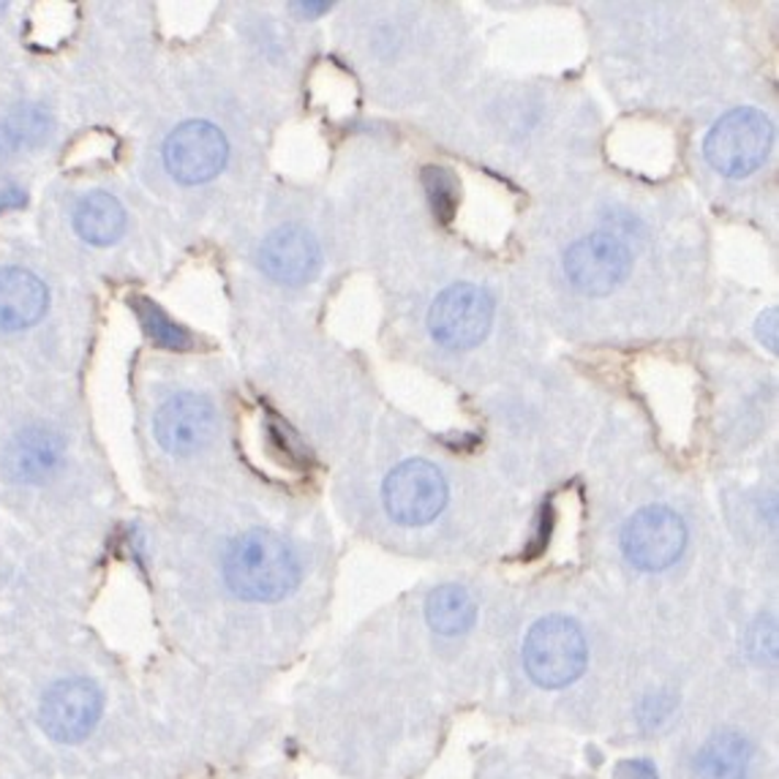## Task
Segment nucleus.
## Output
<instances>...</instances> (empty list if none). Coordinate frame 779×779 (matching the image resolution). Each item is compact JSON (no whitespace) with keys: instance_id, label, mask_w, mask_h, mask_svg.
I'll use <instances>...</instances> for the list:
<instances>
[{"instance_id":"1","label":"nucleus","mask_w":779,"mask_h":779,"mask_svg":"<svg viewBox=\"0 0 779 779\" xmlns=\"http://www.w3.org/2000/svg\"><path fill=\"white\" fill-rule=\"evenodd\" d=\"M224 578L242 600L275 602L301 580V562L279 534L253 529L240 534L224 556Z\"/></svg>"},{"instance_id":"2","label":"nucleus","mask_w":779,"mask_h":779,"mask_svg":"<svg viewBox=\"0 0 779 779\" xmlns=\"http://www.w3.org/2000/svg\"><path fill=\"white\" fill-rule=\"evenodd\" d=\"M586 637L567 617L540 619L523 643V663L529 676L545 690H558L586 670Z\"/></svg>"},{"instance_id":"3","label":"nucleus","mask_w":779,"mask_h":779,"mask_svg":"<svg viewBox=\"0 0 779 779\" xmlns=\"http://www.w3.org/2000/svg\"><path fill=\"white\" fill-rule=\"evenodd\" d=\"M771 148V123L758 110H733L714 123L705 137V158L727 178H744L766 161Z\"/></svg>"},{"instance_id":"4","label":"nucleus","mask_w":779,"mask_h":779,"mask_svg":"<svg viewBox=\"0 0 779 779\" xmlns=\"http://www.w3.org/2000/svg\"><path fill=\"white\" fill-rule=\"evenodd\" d=\"M448 505V483L428 461H404L385 479V507L404 527L431 523Z\"/></svg>"},{"instance_id":"5","label":"nucleus","mask_w":779,"mask_h":779,"mask_svg":"<svg viewBox=\"0 0 779 779\" xmlns=\"http://www.w3.org/2000/svg\"><path fill=\"white\" fill-rule=\"evenodd\" d=\"M687 543V527L670 507H643L624 527L622 547L630 564L646 573H659L679 562Z\"/></svg>"},{"instance_id":"6","label":"nucleus","mask_w":779,"mask_h":779,"mask_svg":"<svg viewBox=\"0 0 779 779\" xmlns=\"http://www.w3.org/2000/svg\"><path fill=\"white\" fill-rule=\"evenodd\" d=\"M494 319V301L474 284H455L437 297L428 314L433 338L444 347L466 349L483 341Z\"/></svg>"},{"instance_id":"7","label":"nucleus","mask_w":779,"mask_h":779,"mask_svg":"<svg viewBox=\"0 0 779 779\" xmlns=\"http://www.w3.org/2000/svg\"><path fill=\"white\" fill-rule=\"evenodd\" d=\"M163 163L180 183H207L227 163V139L213 123H183L163 143Z\"/></svg>"},{"instance_id":"8","label":"nucleus","mask_w":779,"mask_h":779,"mask_svg":"<svg viewBox=\"0 0 779 779\" xmlns=\"http://www.w3.org/2000/svg\"><path fill=\"white\" fill-rule=\"evenodd\" d=\"M101 692L88 679H64L47 690L38 705V722L49 738L64 744L82 742L99 722Z\"/></svg>"},{"instance_id":"9","label":"nucleus","mask_w":779,"mask_h":779,"mask_svg":"<svg viewBox=\"0 0 779 779\" xmlns=\"http://www.w3.org/2000/svg\"><path fill=\"white\" fill-rule=\"evenodd\" d=\"M564 270L584 295H608L630 270V251L619 237L589 235L575 240L564 257Z\"/></svg>"},{"instance_id":"10","label":"nucleus","mask_w":779,"mask_h":779,"mask_svg":"<svg viewBox=\"0 0 779 779\" xmlns=\"http://www.w3.org/2000/svg\"><path fill=\"white\" fill-rule=\"evenodd\" d=\"M154 431L158 444L172 455H189L205 448L216 431V411L211 400L194 393H180L156 411Z\"/></svg>"},{"instance_id":"11","label":"nucleus","mask_w":779,"mask_h":779,"mask_svg":"<svg viewBox=\"0 0 779 779\" xmlns=\"http://www.w3.org/2000/svg\"><path fill=\"white\" fill-rule=\"evenodd\" d=\"M259 262L264 273L275 279L279 284H306L319 270V246L314 235H308L301 227H281L259 248Z\"/></svg>"},{"instance_id":"12","label":"nucleus","mask_w":779,"mask_h":779,"mask_svg":"<svg viewBox=\"0 0 779 779\" xmlns=\"http://www.w3.org/2000/svg\"><path fill=\"white\" fill-rule=\"evenodd\" d=\"M64 455L66 448L58 433L47 428H25L5 450V472L22 485L47 483L64 464Z\"/></svg>"},{"instance_id":"13","label":"nucleus","mask_w":779,"mask_h":779,"mask_svg":"<svg viewBox=\"0 0 779 779\" xmlns=\"http://www.w3.org/2000/svg\"><path fill=\"white\" fill-rule=\"evenodd\" d=\"M47 308V290L33 273L22 268L0 270V327L22 330L38 321Z\"/></svg>"},{"instance_id":"14","label":"nucleus","mask_w":779,"mask_h":779,"mask_svg":"<svg viewBox=\"0 0 779 779\" xmlns=\"http://www.w3.org/2000/svg\"><path fill=\"white\" fill-rule=\"evenodd\" d=\"M753 747L742 733L722 731L703 744L696 755L698 779H747Z\"/></svg>"},{"instance_id":"15","label":"nucleus","mask_w":779,"mask_h":779,"mask_svg":"<svg viewBox=\"0 0 779 779\" xmlns=\"http://www.w3.org/2000/svg\"><path fill=\"white\" fill-rule=\"evenodd\" d=\"M126 227V213L115 196L93 191L77 205L75 229L90 246H112Z\"/></svg>"},{"instance_id":"16","label":"nucleus","mask_w":779,"mask_h":779,"mask_svg":"<svg viewBox=\"0 0 779 779\" xmlns=\"http://www.w3.org/2000/svg\"><path fill=\"white\" fill-rule=\"evenodd\" d=\"M426 617L428 624L439 632V635H461L468 626L474 624L477 608L474 600L468 597L466 589L461 586H439L426 602Z\"/></svg>"},{"instance_id":"17","label":"nucleus","mask_w":779,"mask_h":779,"mask_svg":"<svg viewBox=\"0 0 779 779\" xmlns=\"http://www.w3.org/2000/svg\"><path fill=\"white\" fill-rule=\"evenodd\" d=\"M134 312H137L139 321H143V330L148 332L150 341L158 343L163 349H189L191 347V336L178 325V321L169 319L156 303H150L148 297H137L134 301Z\"/></svg>"},{"instance_id":"18","label":"nucleus","mask_w":779,"mask_h":779,"mask_svg":"<svg viewBox=\"0 0 779 779\" xmlns=\"http://www.w3.org/2000/svg\"><path fill=\"white\" fill-rule=\"evenodd\" d=\"M422 183H426L428 191V202H431L433 213H437L439 218H453L455 207H459V180H455L453 172H448V169L442 167H428L426 172H422Z\"/></svg>"},{"instance_id":"19","label":"nucleus","mask_w":779,"mask_h":779,"mask_svg":"<svg viewBox=\"0 0 779 779\" xmlns=\"http://www.w3.org/2000/svg\"><path fill=\"white\" fill-rule=\"evenodd\" d=\"M9 123L22 145H38L44 137H47L49 128H53V121H49L47 112H44L42 106H33V104L20 106V110L9 117Z\"/></svg>"},{"instance_id":"20","label":"nucleus","mask_w":779,"mask_h":779,"mask_svg":"<svg viewBox=\"0 0 779 779\" xmlns=\"http://www.w3.org/2000/svg\"><path fill=\"white\" fill-rule=\"evenodd\" d=\"M777 632H775V624L771 622H766V619H760L758 624H755V630H753V637H749V646H760L758 652H755V659H760V663H766V659H775L777 657Z\"/></svg>"},{"instance_id":"21","label":"nucleus","mask_w":779,"mask_h":779,"mask_svg":"<svg viewBox=\"0 0 779 779\" xmlns=\"http://www.w3.org/2000/svg\"><path fill=\"white\" fill-rule=\"evenodd\" d=\"M758 338L764 347H769L771 352H777V312H766L758 321Z\"/></svg>"},{"instance_id":"22","label":"nucleus","mask_w":779,"mask_h":779,"mask_svg":"<svg viewBox=\"0 0 779 779\" xmlns=\"http://www.w3.org/2000/svg\"><path fill=\"white\" fill-rule=\"evenodd\" d=\"M20 148H22V143H20V137H16L14 128H11V123L9 121L0 123V163L9 161V158L14 156Z\"/></svg>"},{"instance_id":"23","label":"nucleus","mask_w":779,"mask_h":779,"mask_svg":"<svg viewBox=\"0 0 779 779\" xmlns=\"http://www.w3.org/2000/svg\"><path fill=\"white\" fill-rule=\"evenodd\" d=\"M619 779H657V771L648 760H630L619 766Z\"/></svg>"},{"instance_id":"24","label":"nucleus","mask_w":779,"mask_h":779,"mask_svg":"<svg viewBox=\"0 0 779 779\" xmlns=\"http://www.w3.org/2000/svg\"><path fill=\"white\" fill-rule=\"evenodd\" d=\"M292 11H297V14L303 16H319L325 14V11L332 9V3H319V0H301V3H292Z\"/></svg>"},{"instance_id":"25","label":"nucleus","mask_w":779,"mask_h":779,"mask_svg":"<svg viewBox=\"0 0 779 779\" xmlns=\"http://www.w3.org/2000/svg\"><path fill=\"white\" fill-rule=\"evenodd\" d=\"M25 202V194L16 189H5V194H0V211H5V207H16Z\"/></svg>"},{"instance_id":"26","label":"nucleus","mask_w":779,"mask_h":779,"mask_svg":"<svg viewBox=\"0 0 779 779\" xmlns=\"http://www.w3.org/2000/svg\"><path fill=\"white\" fill-rule=\"evenodd\" d=\"M5 9H9V3H3V0H0V14H3Z\"/></svg>"}]
</instances>
